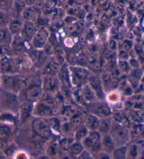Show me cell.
Masks as SVG:
<instances>
[{"mask_svg":"<svg viewBox=\"0 0 144 159\" xmlns=\"http://www.w3.org/2000/svg\"><path fill=\"white\" fill-rule=\"evenodd\" d=\"M23 25V24L21 20L18 18H14L12 19H10L7 27L13 35H19L21 32Z\"/></svg>","mask_w":144,"mask_h":159,"instance_id":"obj_8","label":"cell"},{"mask_svg":"<svg viewBox=\"0 0 144 159\" xmlns=\"http://www.w3.org/2000/svg\"><path fill=\"white\" fill-rule=\"evenodd\" d=\"M36 0H24L25 4L28 7H31L32 4H34Z\"/></svg>","mask_w":144,"mask_h":159,"instance_id":"obj_28","label":"cell"},{"mask_svg":"<svg viewBox=\"0 0 144 159\" xmlns=\"http://www.w3.org/2000/svg\"><path fill=\"white\" fill-rule=\"evenodd\" d=\"M73 74L74 79H76L78 82H82L89 78V74L84 68L76 67L73 69Z\"/></svg>","mask_w":144,"mask_h":159,"instance_id":"obj_15","label":"cell"},{"mask_svg":"<svg viewBox=\"0 0 144 159\" xmlns=\"http://www.w3.org/2000/svg\"><path fill=\"white\" fill-rule=\"evenodd\" d=\"M101 146L106 152L109 153L112 151L113 149H114V142H113L112 139V137L108 135L105 136L104 139H103Z\"/></svg>","mask_w":144,"mask_h":159,"instance_id":"obj_18","label":"cell"},{"mask_svg":"<svg viewBox=\"0 0 144 159\" xmlns=\"http://www.w3.org/2000/svg\"><path fill=\"white\" fill-rule=\"evenodd\" d=\"M41 94V89L38 86L32 85L26 90V98L30 101L37 99Z\"/></svg>","mask_w":144,"mask_h":159,"instance_id":"obj_13","label":"cell"},{"mask_svg":"<svg viewBox=\"0 0 144 159\" xmlns=\"http://www.w3.org/2000/svg\"><path fill=\"white\" fill-rule=\"evenodd\" d=\"M94 113L101 117H107L110 113L109 107L103 103H97L94 106Z\"/></svg>","mask_w":144,"mask_h":159,"instance_id":"obj_12","label":"cell"},{"mask_svg":"<svg viewBox=\"0 0 144 159\" xmlns=\"http://www.w3.org/2000/svg\"><path fill=\"white\" fill-rule=\"evenodd\" d=\"M22 83L18 76L12 74H1L0 89L16 93L19 91Z\"/></svg>","mask_w":144,"mask_h":159,"instance_id":"obj_2","label":"cell"},{"mask_svg":"<svg viewBox=\"0 0 144 159\" xmlns=\"http://www.w3.org/2000/svg\"><path fill=\"white\" fill-rule=\"evenodd\" d=\"M89 83L91 85V88L93 90L94 93H96L98 96L103 98V91L101 85V81L96 76H91L89 78Z\"/></svg>","mask_w":144,"mask_h":159,"instance_id":"obj_10","label":"cell"},{"mask_svg":"<svg viewBox=\"0 0 144 159\" xmlns=\"http://www.w3.org/2000/svg\"><path fill=\"white\" fill-rule=\"evenodd\" d=\"M87 126L92 131L96 130L99 128V120L97 119L96 117L94 115H90L87 120Z\"/></svg>","mask_w":144,"mask_h":159,"instance_id":"obj_21","label":"cell"},{"mask_svg":"<svg viewBox=\"0 0 144 159\" xmlns=\"http://www.w3.org/2000/svg\"><path fill=\"white\" fill-rule=\"evenodd\" d=\"M100 134L97 132L92 131L89 133L88 137H87L84 140V144L85 147L89 148H91L92 150L99 149L101 147L100 143Z\"/></svg>","mask_w":144,"mask_h":159,"instance_id":"obj_4","label":"cell"},{"mask_svg":"<svg viewBox=\"0 0 144 159\" xmlns=\"http://www.w3.org/2000/svg\"><path fill=\"white\" fill-rule=\"evenodd\" d=\"M112 137L113 139H115V140L117 139V140L122 141L125 139L126 137H127V133H126L125 130L122 129V128H120V127L115 128L113 127L112 128Z\"/></svg>","mask_w":144,"mask_h":159,"instance_id":"obj_19","label":"cell"},{"mask_svg":"<svg viewBox=\"0 0 144 159\" xmlns=\"http://www.w3.org/2000/svg\"><path fill=\"white\" fill-rule=\"evenodd\" d=\"M71 153L74 156H78L81 154L83 151V147L79 142H76L73 143L70 147Z\"/></svg>","mask_w":144,"mask_h":159,"instance_id":"obj_24","label":"cell"},{"mask_svg":"<svg viewBox=\"0 0 144 159\" xmlns=\"http://www.w3.org/2000/svg\"><path fill=\"white\" fill-rule=\"evenodd\" d=\"M10 19L7 14V12H5L0 10V27L7 26Z\"/></svg>","mask_w":144,"mask_h":159,"instance_id":"obj_25","label":"cell"},{"mask_svg":"<svg viewBox=\"0 0 144 159\" xmlns=\"http://www.w3.org/2000/svg\"><path fill=\"white\" fill-rule=\"evenodd\" d=\"M22 16L25 21L33 22L37 18V13L31 7H28L23 11Z\"/></svg>","mask_w":144,"mask_h":159,"instance_id":"obj_16","label":"cell"},{"mask_svg":"<svg viewBox=\"0 0 144 159\" xmlns=\"http://www.w3.org/2000/svg\"><path fill=\"white\" fill-rule=\"evenodd\" d=\"M11 127L6 122L0 121V139H7L11 134Z\"/></svg>","mask_w":144,"mask_h":159,"instance_id":"obj_17","label":"cell"},{"mask_svg":"<svg viewBox=\"0 0 144 159\" xmlns=\"http://www.w3.org/2000/svg\"><path fill=\"white\" fill-rule=\"evenodd\" d=\"M33 129L38 135L47 137L49 134V125L45 120L37 119L33 122Z\"/></svg>","mask_w":144,"mask_h":159,"instance_id":"obj_5","label":"cell"},{"mask_svg":"<svg viewBox=\"0 0 144 159\" xmlns=\"http://www.w3.org/2000/svg\"><path fill=\"white\" fill-rule=\"evenodd\" d=\"M126 154V148H120L114 152V156L116 158H124Z\"/></svg>","mask_w":144,"mask_h":159,"instance_id":"obj_27","label":"cell"},{"mask_svg":"<svg viewBox=\"0 0 144 159\" xmlns=\"http://www.w3.org/2000/svg\"><path fill=\"white\" fill-rule=\"evenodd\" d=\"M94 92L90 86L84 87L83 91V97L87 102H92L94 100Z\"/></svg>","mask_w":144,"mask_h":159,"instance_id":"obj_23","label":"cell"},{"mask_svg":"<svg viewBox=\"0 0 144 159\" xmlns=\"http://www.w3.org/2000/svg\"><path fill=\"white\" fill-rule=\"evenodd\" d=\"M60 64L59 61L55 59L51 60L50 62H49L47 66L45 68V72L47 75L53 76L56 73H57L60 70Z\"/></svg>","mask_w":144,"mask_h":159,"instance_id":"obj_14","label":"cell"},{"mask_svg":"<svg viewBox=\"0 0 144 159\" xmlns=\"http://www.w3.org/2000/svg\"><path fill=\"white\" fill-rule=\"evenodd\" d=\"M37 113L42 116H46V115H49L51 112V108L49 105L44 102L40 103L37 106Z\"/></svg>","mask_w":144,"mask_h":159,"instance_id":"obj_22","label":"cell"},{"mask_svg":"<svg viewBox=\"0 0 144 159\" xmlns=\"http://www.w3.org/2000/svg\"><path fill=\"white\" fill-rule=\"evenodd\" d=\"M14 35L8 27H0V45H11Z\"/></svg>","mask_w":144,"mask_h":159,"instance_id":"obj_9","label":"cell"},{"mask_svg":"<svg viewBox=\"0 0 144 159\" xmlns=\"http://www.w3.org/2000/svg\"><path fill=\"white\" fill-rule=\"evenodd\" d=\"M37 31V30L34 23L31 21H25L23 25L20 33L22 35V38L25 40L31 41Z\"/></svg>","mask_w":144,"mask_h":159,"instance_id":"obj_6","label":"cell"},{"mask_svg":"<svg viewBox=\"0 0 144 159\" xmlns=\"http://www.w3.org/2000/svg\"><path fill=\"white\" fill-rule=\"evenodd\" d=\"M49 38V33L46 30H37L32 39V43L35 48H42L47 44Z\"/></svg>","mask_w":144,"mask_h":159,"instance_id":"obj_3","label":"cell"},{"mask_svg":"<svg viewBox=\"0 0 144 159\" xmlns=\"http://www.w3.org/2000/svg\"><path fill=\"white\" fill-rule=\"evenodd\" d=\"M110 127H111V122H110V119L104 117V119L99 121V129L101 132L106 134V133H108L110 131Z\"/></svg>","mask_w":144,"mask_h":159,"instance_id":"obj_20","label":"cell"},{"mask_svg":"<svg viewBox=\"0 0 144 159\" xmlns=\"http://www.w3.org/2000/svg\"><path fill=\"white\" fill-rule=\"evenodd\" d=\"M44 87L48 91H54L58 88V81L53 76L47 75L44 79Z\"/></svg>","mask_w":144,"mask_h":159,"instance_id":"obj_11","label":"cell"},{"mask_svg":"<svg viewBox=\"0 0 144 159\" xmlns=\"http://www.w3.org/2000/svg\"><path fill=\"white\" fill-rule=\"evenodd\" d=\"M87 129L86 127H81L78 132H77L76 134V139L78 141H80L82 139H84L87 137Z\"/></svg>","mask_w":144,"mask_h":159,"instance_id":"obj_26","label":"cell"},{"mask_svg":"<svg viewBox=\"0 0 144 159\" xmlns=\"http://www.w3.org/2000/svg\"><path fill=\"white\" fill-rule=\"evenodd\" d=\"M19 107V100L16 93L0 89V110L12 112Z\"/></svg>","mask_w":144,"mask_h":159,"instance_id":"obj_1","label":"cell"},{"mask_svg":"<svg viewBox=\"0 0 144 159\" xmlns=\"http://www.w3.org/2000/svg\"><path fill=\"white\" fill-rule=\"evenodd\" d=\"M14 66L9 57L0 58V74H12Z\"/></svg>","mask_w":144,"mask_h":159,"instance_id":"obj_7","label":"cell"}]
</instances>
